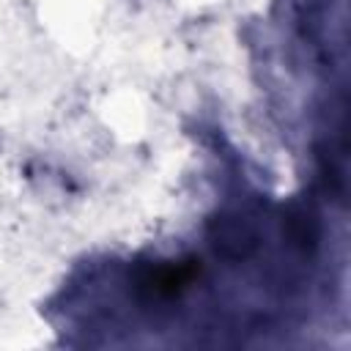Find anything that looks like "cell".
Returning a JSON list of instances; mask_svg holds the SVG:
<instances>
[{
	"label": "cell",
	"mask_w": 351,
	"mask_h": 351,
	"mask_svg": "<svg viewBox=\"0 0 351 351\" xmlns=\"http://www.w3.org/2000/svg\"><path fill=\"white\" fill-rule=\"evenodd\" d=\"M285 228H288V236L302 244V247H313L315 239H318V228H315V219L313 214H307L304 208H293L285 219Z\"/></svg>",
	"instance_id": "7a4b0ae2"
},
{
	"label": "cell",
	"mask_w": 351,
	"mask_h": 351,
	"mask_svg": "<svg viewBox=\"0 0 351 351\" xmlns=\"http://www.w3.org/2000/svg\"><path fill=\"white\" fill-rule=\"evenodd\" d=\"M211 241H214V250L225 258H247L255 252L258 247V230L250 219L239 217V214H228V217H219L214 219L211 225Z\"/></svg>",
	"instance_id": "6da1fadb"
}]
</instances>
